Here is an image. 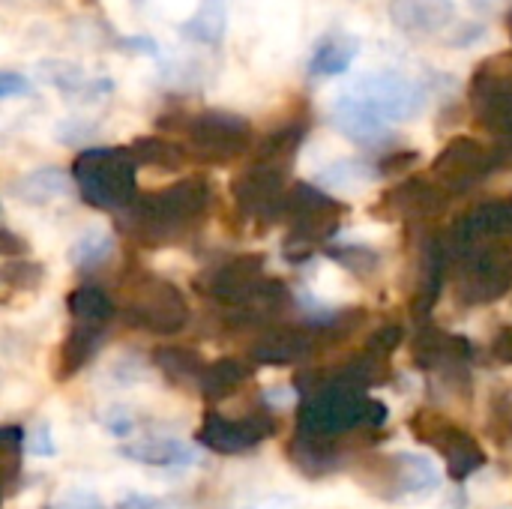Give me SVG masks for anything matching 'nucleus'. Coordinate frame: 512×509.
<instances>
[{"mask_svg": "<svg viewBox=\"0 0 512 509\" xmlns=\"http://www.w3.org/2000/svg\"><path fill=\"white\" fill-rule=\"evenodd\" d=\"M468 99L483 129L512 141V51L492 54L474 69Z\"/></svg>", "mask_w": 512, "mask_h": 509, "instance_id": "39448f33", "label": "nucleus"}, {"mask_svg": "<svg viewBox=\"0 0 512 509\" xmlns=\"http://www.w3.org/2000/svg\"><path fill=\"white\" fill-rule=\"evenodd\" d=\"M495 357L501 363H512V327L501 330V336L495 339Z\"/></svg>", "mask_w": 512, "mask_h": 509, "instance_id": "4c0bfd02", "label": "nucleus"}, {"mask_svg": "<svg viewBox=\"0 0 512 509\" xmlns=\"http://www.w3.org/2000/svg\"><path fill=\"white\" fill-rule=\"evenodd\" d=\"M507 234H512V198L486 201L456 225V240L465 252H477L483 243Z\"/></svg>", "mask_w": 512, "mask_h": 509, "instance_id": "4468645a", "label": "nucleus"}, {"mask_svg": "<svg viewBox=\"0 0 512 509\" xmlns=\"http://www.w3.org/2000/svg\"><path fill=\"white\" fill-rule=\"evenodd\" d=\"M468 3H471V9L480 12V15H486V12H492V9L501 6V0H468Z\"/></svg>", "mask_w": 512, "mask_h": 509, "instance_id": "58836bf2", "label": "nucleus"}, {"mask_svg": "<svg viewBox=\"0 0 512 509\" xmlns=\"http://www.w3.org/2000/svg\"><path fill=\"white\" fill-rule=\"evenodd\" d=\"M396 459V474L393 480L399 483V495H429L438 489L441 471L435 468L432 459L417 456V453H402Z\"/></svg>", "mask_w": 512, "mask_h": 509, "instance_id": "aec40b11", "label": "nucleus"}, {"mask_svg": "<svg viewBox=\"0 0 512 509\" xmlns=\"http://www.w3.org/2000/svg\"><path fill=\"white\" fill-rule=\"evenodd\" d=\"M3 282L15 291H24V288H36L42 282V267L39 264H9L3 270Z\"/></svg>", "mask_w": 512, "mask_h": 509, "instance_id": "c85d7f7f", "label": "nucleus"}, {"mask_svg": "<svg viewBox=\"0 0 512 509\" xmlns=\"http://www.w3.org/2000/svg\"><path fill=\"white\" fill-rule=\"evenodd\" d=\"M156 363L171 381H201V375L207 369V366H201L198 354H192L186 348H159Z\"/></svg>", "mask_w": 512, "mask_h": 509, "instance_id": "cd10ccee", "label": "nucleus"}, {"mask_svg": "<svg viewBox=\"0 0 512 509\" xmlns=\"http://www.w3.org/2000/svg\"><path fill=\"white\" fill-rule=\"evenodd\" d=\"M210 204V183L204 177H183L162 192L144 195L129 210V225L150 240H168L186 231Z\"/></svg>", "mask_w": 512, "mask_h": 509, "instance_id": "7ed1b4c3", "label": "nucleus"}, {"mask_svg": "<svg viewBox=\"0 0 512 509\" xmlns=\"http://www.w3.org/2000/svg\"><path fill=\"white\" fill-rule=\"evenodd\" d=\"M486 36V24L483 21H462L456 30H453V36H450V48H471L477 39H483Z\"/></svg>", "mask_w": 512, "mask_h": 509, "instance_id": "7c9ffc66", "label": "nucleus"}, {"mask_svg": "<svg viewBox=\"0 0 512 509\" xmlns=\"http://www.w3.org/2000/svg\"><path fill=\"white\" fill-rule=\"evenodd\" d=\"M180 129L186 135V153L207 165H228L240 159L243 153H249L255 138L252 123L246 117L222 108L189 114Z\"/></svg>", "mask_w": 512, "mask_h": 509, "instance_id": "20e7f679", "label": "nucleus"}, {"mask_svg": "<svg viewBox=\"0 0 512 509\" xmlns=\"http://www.w3.org/2000/svg\"><path fill=\"white\" fill-rule=\"evenodd\" d=\"M273 432H276V423L264 411L243 414V420L207 414L204 426L198 432V441L216 453H243V450H252L255 444H261L264 438H270Z\"/></svg>", "mask_w": 512, "mask_h": 509, "instance_id": "9d476101", "label": "nucleus"}, {"mask_svg": "<svg viewBox=\"0 0 512 509\" xmlns=\"http://www.w3.org/2000/svg\"><path fill=\"white\" fill-rule=\"evenodd\" d=\"M363 42L354 33L336 30L318 39L312 57H309V75L312 78H333V75H345L354 63V57L360 54Z\"/></svg>", "mask_w": 512, "mask_h": 509, "instance_id": "2eb2a0df", "label": "nucleus"}, {"mask_svg": "<svg viewBox=\"0 0 512 509\" xmlns=\"http://www.w3.org/2000/svg\"><path fill=\"white\" fill-rule=\"evenodd\" d=\"M24 447H27V453H33V456H54V453H57V447H54V438H51V429H48V426H36V429L27 435Z\"/></svg>", "mask_w": 512, "mask_h": 509, "instance_id": "473e14b6", "label": "nucleus"}, {"mask_svg": "<svg viewBox=\"0 0 512 509\" xmlns=\"http://www.w3.org/2000/svg\"><path fill=\"white\" fill-rule=\"evenodd\" d=\"M252 369L240 360H216L204 369L198 387L207 399H225L249 381Z\"/></svg>", "mask_w": 512, "mask_h": 509, "instance_id": "4be33fe9", "label": "nucleus"}, {"mask_svg": "<svg viewBox=\"0 0 512 509\" xmlns=\"http://www.w3.org/2000/svg\"><path fill=\"white\" fill-rule=\"evenodd\" d=\"M72 180L90 207L123 210L135 204L138 159L129 147H87L72 162Z\"/></svg>", "mask_w": 512, "mask_h": 509, "instance_id": "f03ea898", "label": "nucleus"}, {"mask_svg": "<svg viewBox=\"0 0 512 509\" xmlns=\"http://www.w3.org/2000/svg\"><path fill=\"white\" fill-rule=\"evenodd\" d=\"M309 351H312V342H309L303 333H297V330H285V333H270V336H264V339L255 345L252 357H255L258 363L288 366V363L303 360Z\"/></svg>", "mask_w": 512, "mask_h": 509, "instance_id": "412c9836", "label": "nucleus"}, {"mask_svg": "<svg viewBox=\"0 0 512 509\" xmlns=\"http://www.w3.org/2000/svg\"><path fill=\"white\" fill-rule=\"evenodd\" d=\"M111 252H114V234L108 228L93 225L69 246V264L78 270H87V267L102 264Z\"/></svg>", "mask_w": 512, "mask_h": 509, "instance_id": "393cba45", "label": "nucleus"}, {"mask_svg": "<svg viewBox=\"0 0 512 509\" xmlns=\"http://www.w3.org/2000/svg\"><path fill=\"white\" fill-rule=\"evenodd\" d=\"M456 21L453 0H390V24L411 39H432Z\"/></svg>", "mask_w": 512, "mask_h": 509, "instance_id": "f8f14e48", "label": "nucleus"}, {"mask_svg": "<svg viewBox=\"0 0 512 509\" xmlns=\"http://www.w3.org/2000/svg\"><path fill=\"white\" fill-rule=\"evenodd\" d=\"M120 456L153 468H186L198 462V453L177 438H144L135 444H123Z\"/></svg>", "mask_w": 512, "mask_h": 509, "instance_id": "f3484780", "label": "nucleus"}, {"mask_svg": "<svg viewBox=\"0 0 512 509\" xmlns=\"http://www.w3.org/2000/svg\"><path fill=\"white\" fill-rule=\"evenodd\" d=\"M387 204L399 213V216H411V219H429L438 216L447 207V192L435 183V180H420L411 177L402 186H396L387 195Z\"/></svg>", "mask_w": 512, "mask_h": 509, "instance_id": "dca6fc26", "label": "nucleus"}, {"mask_svg": "<svg viewBox=\"0 0 512 509\" xmlns=\"http://www.w3.org/2000/svg\"><path fill=\"white\" fill-rule=\"evenodd\" d=\"M105 429H108L114 438H126V435L135 429V420H132L123 408H114L111 414H105Z\"/></svg>", "mask_w": 512, "mask_h": 509, "instance_id": "f704fd0d", "label": "nucleus"}, {"mask_svg": "<svg viewBox=\"0 0 512 509\" xmlns=\"http://www.w3.org/2000/svg\"><path fill=\"white\" fill-rule=\"evenodd\" d=\"M354 96L366 102L387 123H405V120H417L426 111L429 87L408 72L375 69L357 78Z\"/></svg>", "mask_w": 512, "mask_h": 509, "instance_id": "423d86ee", "label": "nucleus"}, {"mask_svg": "<svg viewBox=\"0 0 512 509\" xmlns=\"http://www.w3.org/2000/svg\"><path fill=\"white\" fill-rule=\"evenodd\" d=\"M417 159H420V153H417V150H402V153H390V156H384L378 168H381V174H393V171H405V168H411Z\"/></svg>", "mask_w": 512, "mask_h": 509, "instance_id": "72a5a7b5", "label": "nucleus"}, {"mask_svg": "<svg viewBox=\"0 0 512 509\" xmlns=\"http://www.w3.org/2000/svg\"><path fill=\"white\" fill-rule=\"evenodd\" d=\"M96 348H99V327H93V324H78V327L69 333V339H66V345H63V351H60L63 375H75V372L96 354Z\"/></svg>", "mask_w": 512, "mask_h": 509, "instance_id": "bb28decb", "label": "nucleus"}, {"mask_svg": "<svg viewBox=\"0 0 512 509\" xmlns=\"http://www.w3.org/2000/svg\"><path fill=\"white\" fill-rule=\"evenodd\" d=\"M294 399H297L294 387H270V390H264V405H270L276 411H285L288 405H294Z\"/></svg>", "mask_w": 512, "mask_h": 509, "instance_id": "c9c22d12", "label": "nucleus"}, {"mask_svg": "<svg viewBox=\"0 0 512 509\" xmlns=\"http://www.w3.org/2000/svg\"><path fill=\"white\" fill-rule=\"evenodd\" d=\"M378 177H384L378 165H369L363 159H336L333 165H327L318 174V183H324L333 192H348V189H360Z\"/></svg>", "mask_w": 512, "mask_h": 509, "instance_id": "5701e85b", "label": "nucleus"}, {"mask_svg": "<svg viewBox=\"0 0 512 509\" xmlns=\"http://www.w3.org/2000/svg\"><path fill=\"white\" fill-rule=\"evenodd\" d=\"M495 150H486L468 135H456L432 162V180L447 192L459 195L474 189L489 171H495Z\"/></svg>", "mask_w": 512, "mask_h": 509, "instance_id": "6e6552de", "label": "nucleus"}, {"mask_svg": "<svg viewBox=\"0 0 512 509\" xmlns=\"http://www.w3.org/2000/svg\"><path fill=\"white\" fill-rule=\"evenodd\" d=\"M69 312L78 318V324H93L102 327L111 315H114V303L102 288L84 285L78 291L69 294Z\"/></svg>", "mask_w": 512, "mask_h": 509, "instance_id": "a878e982", "label": "nucleus"}, {"mask_svg": "<svg viewBox=\"0 0 512 509\" xmlns=\"http://www.w3.org/2000/svg\"><path fill=\"white\" fill-rule=\"evenodd\" d=\"M512 285V255L504 249H477L459 279V297L465 303H489L507 294Z\"/></svg>", "mask_w": 512, "mask_h": 509, "instance_id": "9b49d317", "label": "nucleus"}, {"mask_svg": "<svg viewBox=\"0 0 512 509\" xmlns=\"http://www.w3.org/2000/svg\"><path fill=\"white\" fill-rule=\"evenodd\" d=\"M411 429L417 432L420 441H426L429 447H435L447 465H450V474L456 480H468L471 474H477L483 465H486V453L483 447L462 429H456L450 420L432 414V411H423L420 417H414Z\"/></svg>", "mask_w": 512, "mask_h": 509, "instance_id": "1a4fd4ad", "label": "nucleus"}, {"mask_svg": "<svg viewBox=\"0 0 512 509\" xmlns=\"http://www.w3.org/2000/svg\"><path fill=\"white\" fill-rule=\"evenodd\" d=\"M117 509H168L159 498H150V495H129L123 498Z\"/></svg>", "mask_w": 512, "mask_h": 509, "instance_id": "e433bc0d", "label": "nucleus"}, {"mask_svg": "<svg viewBox=\"0 0 512 509\" xmlns=\"http://www.w3.org/2000/svg\"><path fill=\"white\" fill-rule=\"evenodd\" d=\"M228 27V9L225 0H198V9L189 21L180 24L183 39L198 45H219Z\"/></svg>", "mask_w": 512, "mask_h": 509, "instance_id": "6ab92c4d", "label": "nucleus"}, {"mask_svg": "<svg viewBox=\"0 0 512 509\" xmlns=\"http://www.w3.org/2000/svg\"><path fill=\"white\" fill-rule=\"evenodd\" d=\"M186 300L183 294L159 279V276H138L132 282H126V306H123V318L147 333H177L186 324Z\"/></svg>", "mask_w": 512, "mask_h": 509, "instance_id": "0eeeda50", "label": "nucleus"}, {"mask_svg": "<svg viewBox=\"0 0 512 509\" xmlns=\"http://www.w3.org/2000/svg\"><path fill=\"white\" fill-rule=\"evenodd\" d=\"M333 126L354 144L360 147H381L393 138L390 123L384 117H378L366 102H360L354 93L339 96V102L333 105Z\"/></svg>", "mask_w": 512, "mask_h": 509, "instance_id": "ddd939ff", "label": "nucleus"}, {"mask_svg": "<svg viewBox=\"0 0 512 509\" xmlns=\"http://www.w3.org/2000/svg\"><path fill=\"white\" fill-rule=\"evenodd\" d=\"M129 150L138 159V165H150V168H162V171H177L186 162V150L168 138H159V135L135 138Z\"/></svg>", "mask_w": 512, "mask_h": 509, "instance_id": "b1692460", "label": "nucleus"}, {"mask_svg": "<svg viewBox=\"0 0 512 509\" xmlns=\"http://www.w3.org/2000/svg\"><path fill=\"white\" fill-rule=\"evenodd\" d=\"M12 192L27 201V204H48L54 198H63L72 192V177L63 171V168H36L24 177L15 180Z\"/></svg>", "mask_w": 512, "mask_h": 509, "instance_id": "a211bd4d", "label": "nucleus"}, {"mask_svg": "<svg viewBox=\"0 0 512 509\" xmlns=\"http://www.w3.org/2000/svg\"><path fill=\"white\" fill-rule=\"evenodd\" d=\"M30 93V81L21 72L3 69L0 72V99H15V96H27Z\"/></svg>", "mask_w": 512, "mask_h": 509, "instance_id": "2f4dec72", "label": "nucleus"}, {"mask_svg": "<svg viewBox=\"0 0 512 509\" xmlns=\"http://www.w3.org/2000/svg\"><path fill=\"white\" fill-rule=\"evenodd\" d=\"M48 509H105L102 498L87 492V489H66L63 495H57Z\"/></svg>", "mask_w": 512, "mask_h": 509, "instance_id": "c756f323", "label": "nucleus"}, {"mask_svg": "<svg viewBox=\"0 0 512 509\" xmlns=\"http://www.w3.org/2000/svg\"><path fill=\"white\" fill-rule=\"evenodd\" d=\"M387 423V405L363 396L360 387L351 384H324L315 390L309 405L300 411L297 435L321 444H333V438H342L360 426L378 429Z\"/></svg>", "mask_w": 512, "mask_h": 509, "instance_id": "f257e3e1", "label": "nucleus"}]
</instances>
